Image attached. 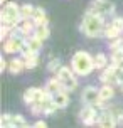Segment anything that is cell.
Returning <instances> with one entry per match:
<instances>
[{
	"mask_svg": "<svg viewBox=\"0 0 123 128\" xmlns=\"http://www.w3.org/2000/svg\"><path fill=\"white\" fill-rule=\"evenodd\" d=\"M71 69L78 76H88L94 69V58H91L86 51H78L71 59Z\"/></svg>",
	"mask_w": 123,
	"mask_h": 128,
	"instance_id": "1",
	"label": "cell"
},
{
	"mask_svg": "<svg viewBox=\"0 0 123 128\" xmlns=\"http://www.w3.org/2000/svg\"><path fill=\"white\" fill-rule=\"evenodd\" d=\"M20 5H17L15 2H7L4 8H2V27L7 29H17V26L20 24Z\"/></svg>",
	"mask_w": 123,
	"mask_h": 128,
	"instance_id": "2",
	"label": "cell"
},
{
	"mask_svg": "<svg viewBox=\"0 0 123 128\" xmlns=\"http://www.w3.org/2000/svg\"><path fill=\"white\" fill-rule=\"evenodd\" d=\"M81 30L88 36V37H100L104 32V20L100 15L94 14H86L81 24Z\"/></svg>",
	"mask_w": 123,
	"mask_h": 128,
	"instance_id": "3",
	"label": "cell"
},
{
	"mask_svg": "<svg viewBox=\"0 0 123 128\" xmlns=\"http://www.w3.org/2000/svg\"><path fill=\"white\" fill-rule=\"evenodd\" d=\"M56 78H58L59 81H61V84H62V90H76L78 88V79H76V76H74V71L69 69V68H66V66H62L61 69H59V72L56 74Z\"/></svg>",
	"mask_w": 123,
	"mask_h": 128,
	"instance_id": "4",
	"label": "cell"
},
{
	"mask_svg": "<svg viewBox=\"0 0 123 128\" xmlns=\"http://www.w3.org/2000/svg\"><path fill=\"white\" fill-rule=\"evenodd\" d=\"M115 10V5L111 4L110 0H93L88 14H94V15H100V17H104Z\"/></svg>",
	"mask_w": 123,
	"mask_h": 128,
	"instance_id": "5",
	"label": "cell"
},
{
	"mask_svg": "<svg viewBox=\"0 0 123 128\" xmlns=\"http://www.w3.org/2000/svg\"><path fill=\"white\" fill-rule=\"evenodd\" d=\"M26 49V39L22 36H12V37L4 42V51L8 54H15V52H22Z\"/></svg>",
	"mask_w": 123,
	"mask_h": 128,
	"instance_id": "6",
	"label": "cell"
},
{
	"mask_svg": "<svg viewBox=\"0 0 123 128\" xmlns=\"http://www.w3.org/2000/svg\"><path fill=\"white\" fill-rule=\"evenodd\" d=\"M46 94H47L46 90H40V88H29V90H26V93H24V103H26L27 106H32L34 103H42Z\"/></svg>",
	"mask_w": 123,
	"mask_h": 128,
	"instance_id": "7",
	"label": "cell"
},
{
	"mask_svg": "<svg viewBox=\"0 0 123 128\" xmlns=\"http://www.w3.org/2000/svg\"><path fill=\"white\" fill-rule=\"evenodd\" d=\"M79 118H81V122H83L86 126H93L96 122H100V115H98L96 108H94V106H90V104H86V106L81 110Z\"/></svg>",
	"mask_w": 123,
	"mask_h": 128,
	"instance_id": "8",
	"label": "cell"
},
{
	"mask_svg": "<svg viewBox=\"0 0 123 128\" xmlns=\"http://www.w3.org/2000/svg\"><path fill=\"white\" fill-rule=\"evenodd\" d=\"M84 104H90V106H94L100 100V90H96L94 86H86L83 90V96H81Z\"/></svg>",
	"mask_w": 123,
	"mask_h": 128,
	"instance_id": "9",
	"label": "cell"
},
{
	"mask_svg": "<svg viewBox=\"0 0 123 128\" xmlns=\"http://www.w3.org/2000/svg\"><path fill=\"white\" fill-rule=\"evenodd\" d=\"M17 30H19V34L22 36V37H32L34 32H36V24L32 22V19H22L20 20V24L17 26Z\"/></svg>",
	"mask_w": 123,
	"mask_h": 128,
	"instance_id": "10",
	"label": "cell"
},
{
	"mask_svg": "<svg viewBox=\"0 0 123 128\" xmlns=\"http://www.w3.org/2000/svg\"><path fill=\"white\" fill-rule=\"evenodd\" d=\"M116 71H118V68L116 66H108L106 69L101 72V76H100V79H101V83H104V84H110V86H113L115 83H118V78H116Z\"/></svg>",
	"mask_w": 123,
	"mask_h": 128,
	"instance_id": "11",
	"label": "cell"
},
{
	"mask_svg": "<svg viewBox=\"0 0 123 128\" xmlns=\"http://www.w3.org/2000/svg\"><path fill=\"white\" fill-rule=\"evenodd\" d=\"M100 128H115L116 126V118L113 113H108V111H104L100 115Z\"/></svg>",
	"mask_w": 123,
	"mask_h": 128,
	"instance_id": "12",
	"label": "cell"
},
{
	"mask_svg": "<svg viewBox=\"0 0 123 128\" xmlns=\"http://www.w3.org/2000/svg\"><path fill=\"white\" fill-rule=\"evenodd\" d=\"M52 101L58 106V110H62L69 104V96H68L66 91H59V93H56V94L52 96Z\"/></svg>",
	"mask_w": 123,
	"mask_h": 128,
	"instance_id": "13",
	"label": "cell"
},
{
	"mask_svg": "<svg viewBox=\"0 0 123 128\" xmlns=\"http://www.w3.org/2000/svg\"><path fill=\"white\" fill-rule=\"evenodd\" d=\"M32 22L36 24V27H44V26H47V15H46L44 8L36 7V12H34Z\"/></svg>",
	"mask_w": 123,
	"mask_h": 128,
	"instance_id": "14",
	"label": "cell"
},
{
	"mask_svg": "<svg viewBox=\"0 0 123 128\" xmlns=\"http://www.w3.org/2000/svg\"><path fill=\"white\" fill-rule=\"evenodd\" d=\"M24 69H26V61H24V59L15 58L8 62V71H10L12 74H19V72H22Z\"/></svg>",
	"mask_w": 123,
	"mask_h": 128,
	"instance_id": "15",
	"label": "cell"
},
{
	"mask_svg": "<svg viewBox=\"0 0 123 128\" xmlns=\"http://www.w3.org/2000/svg\"><path fill=\"white\" fill-rule=\"evenodd\" d=\"M26 49L30 52H36V54H39V51L42 49V40H39L37 37H29L26 39Z\"/></svg>",
	"mask_w": 123,
	"mask_h": 128,
	"instance_id": "16",
	"label": "cell"
},
{
	"mask_svg": "<svg viewBox=\"0 0 123 128\" xmlns=\"http://www.w3.org/2000/svg\"><path fill=\"white\" fill-rule=\"evenodd\" d=\"M44 90L47 91V93H51L52 96L56 94V93H59V91H64V90H62V84H61V81H59L58 78H52V79H49Z\"/></svg>",
	"mask_w": 123,
	"mask_h": 128,
	"instance_id": "17",
	"label": "cell"
},
{
	"mask_svg": "<svg viewBox=\"0 0 123 128\" xmlns=\"http://www.w3.org/2000/svg\"><path fill=\"white\" fill-rule=\"evenodd\" d=\"M113 96H115V90H113V86H110V84H104L103 88H100V100H101L103 103L110 101Z\"/></svg>",
	"mask_w": 123,
	"mask_h": 128,
	"instance_id": "18",
	"label": "cell"
},
{
	"mask_svg": "<svg viewBox=\"0 0 123 128\" xmlns=\"http://www.w3.org/2000/svg\"><path fill=\"white\" fill-rule=\"evenodd\" d=\"M120 34H122V30H118L113 24L106 26L104 27V32H103V36L106 39H110V40H116V39H120Z\"/></svg>",
	"mask_w": 123,
	"mask_h": 128,
	"instance_id": "19",
	"label": "cell"
},
{
	"mask_svg": "<svg viewBox=\"0 0 123 128\" xmlns=\"http://www.w3.org/2000/svg\"><path fill=\"white\" fill-rule=\"evenodd\" d=\"M94 68L96 69H103V71L108 68V58H106V54H103V52L96 54V58H94Z\"/></svg>",
	"mask_w": 123,
	"mask_h": 128,
	"instance_id": "20",
	"label": "cell"
},
{
	"mask_svg": "<svg viewBox=\"0 0 123 128\" xmlns=\"http://www.w3.org/2000/svg\"><path fill=\"white\" fill-rule=\"evenodd\" d=\"M34 12H36V7H32L30 4L20 5V17H22V19H32Z\"/></svg>",
	"mask_w": 123,
	"mask_h": 128,
	"instance_id": "21",
	"label": "cell"
},
{
	"mask_svg": "<svg viewBox=\"0 0 123 128\" xmlns=\"http://www.w3.org/2000/svg\"><path fill=\"white\" fill-rule=\"evenodd\" d=\"M49 36H51V30H49V27H47V26H44V27H36L34 37H37L39 40H42V42H44Z\"/></svg>",
	"mask_w": 123,
	"mask_h": 128,
	"instance_id": "22",
	"label": "cell"
},
{
	"mask_svg": "<svg viewBox=\"0 0 123 128\" xmlns=\"http://www.w3.org/2000/svg\"><path fill=\"white\" fill-rule=\"evenodd\" d=\"M111 64L116 66V68H122L123 66V51L122 49L111 52Z\"/></svg>",
	"mask_w": 123,
	"mask_h": 128,
	"instance_id": "23",
	"label": "cell"
},
{
	"mask_svg": "<svg viewBox=\"0 0 123 128\" xmlns=\"http://www.w3.org/2000/svg\"><path fill=\"white\" fill-rule=\"evenodd\" d=\"M24 125H27L26 120H24V116H20V115H12V122H10V126H14V128H22Z\"/></svg>",
	"mask_w": 123,
	"mask_h": 128,
	"instance_id": "24",
	"label": "cell"
},
{
	"mask_svg": "<svg viewBox=\"0 0 123 128\" xmlns=\"http://www.w3.org/2000/svg\"><path fill=\"white\" fill-rule=\"evenodd\" d=\"M61 68H62V66H61V61H59V59H52L51 62L47 64V71H49V72H56V74H58Z\"/></svg>",
	"mask_w": 123,
	"mask_h": 128,
	"instance_id": "25",
	"label": "cell"
},
{
	"mask_svg": "<svg viewBox=\"0 0 123 128\" xmlns=\"http://www.w3.org/2000/svg\"><path fill=\"white\" fill-rule=\"evenodd\" d=\"M10 122H12V115H8V113L2 115V118H0V125H2V128L4 126H10Z\"/></svg>",
	"mask_w": 123,
	"mask_h": 128,
	"instance_id": "26",
	"label": "cell"
},
{
	"mask_svg": "<svg viewBox=\"0 0 123 128\" xmlns=\"http://www.w3.org/2000/svg\"><path fill=\"white\" fill-rule=\"evenodd\" d=\"M111 24H113V26L116 27L118 30H122V32H123V17H115Z\"/></svg>",
	"mask_w": 123,
	"mask_h": 128,
	"instance_id": "27",
	"label": "cell"
},
{
	"mask_svg": "<svg viewBox=\"0 0 123 128\" xmlns=\"http://www.w3.org/2000/svg\"><path fill=\"white\" fill-rule=\"evenodd\" d=\"M32 128H47V123L42 122V120H39V122L34 123V126H32Z\"/></svg>",
	"mask_w": 123,
	"mask_h": 128,
	"instance_id": "28",
	"label": "cell"
},
{
	"mask_svg": "<svg viewBox=\"0 0 123 128\" xmlns=\"http://www.w3.org/2000/svg\"><path fill=\"white\" fill-rule=\"evenodd\" d=\"M5 69H7V61L2 58L0 59V71H5Z\"/></svg>",
	"mask_w": 123,
	"mask_h": 128,
	"instance_id": "29",
	"label": "cell"
},
{
	"mask_svg": "<svg viewBox=\"0 0 123 128\" xmlns=\"http://www.w3.org/2000/svg\"><path fill=\"white\" fill-rule=\"evenodd\" d=\"M4 128H14V126H4Z\"/></svg>",
	"mask_w": 123,
	"mask_h": 128,
	"instance_id": "30",
	"label": "cell"
},
{
	"mask_svg": "<svg viewBox=\"0 0 123 128\" xmlns=\"http://www.w3.org/2000/svg\"><path fill=\"white\" fill-rule=\"evenodd\" d=\"M122 51H123V44H122Z\"/></svg>",
	"mask_w": 123,
	"mask_h": 128,
	"instance_id": "31",
	"label": "cell"
},
{
	"mask_svg": "<svg viewBox=\"0 0 123 128\" xmlns=\"http://www.w3.org/2000/svg\"><path fill=\"white\" fill-rule=\"evenodd\" d=\"M122 91H123V84H122Z\"/></svg>",
	"mask_w": 123,
	"mask_h": 128,
	"instance_id": "32",
	"label": "cell"
},
{
	"mask_svg": "<svg viewBox=\"0 0 123 128\" xmlns=\"http://www.w3.org/2000/svg\"><path fill=\"white\" fill-rule=\"evenodd\" d=\"M2 2H5V0H2Z\"/></svg>",
	"mask_w": 123,
	"mask_h": 128,
	"instance_id": "33",
	"label": "cell"
}]
</instances>
